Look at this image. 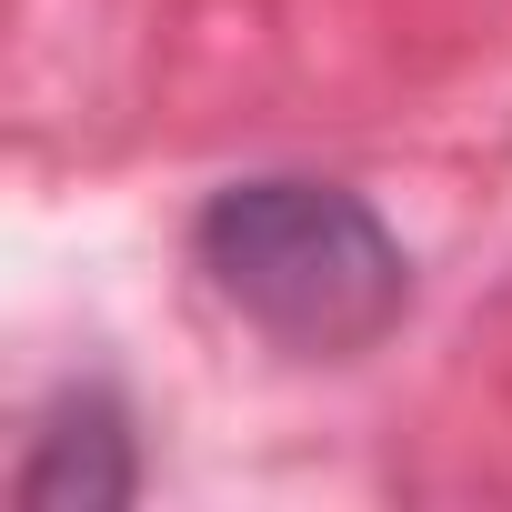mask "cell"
Wrapping results in <instances>:
<instances>
[{
	"instance_id": "1",
	"label": "cell",
	"mask_w": 512,
	"mask_h": 512,
	"mask_svg": "<svg viewBox=\"0 0 512 512\" xmlns=\"http://www.w3.org/2000/svg\"><path fill=\"white\" fill-rule=\"evenodd\" d=\"M191 251L251 332H272L282 352H312V362L372 352L412 302V262L392 221L362 191L312 181V171H251L211 191L191 221Z\"/></svg>"
},
{
	"instance_id": "2",
	"label": "cell",
	"mask_w": 512,
	"mask_h": 512,
	"mask_svg": "<svg viewBox=\"0 0 512 512\" xmlns=\"http://www.w3.org/2000/svg\"><path fill=\"white\" fill-rule=\"evenodd\" d=\"M11 492H21V512H121V502L141 492L121 402H111V392H61Z\"/></svg>"
}]
</instances>
